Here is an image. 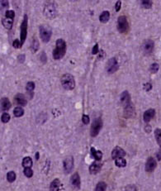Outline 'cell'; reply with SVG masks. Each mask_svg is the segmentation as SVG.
<instances>
[{
  "label": "cell",
  "mask_w": 161,
  "mask_h": 191,
  "mask_svg": "<svg viewBox=\"0 0 161 191\" xmlns=\"http://www.w3.org/2000/svg\"><path fill=\"white\" fill-rule=\"evenodd\" d=\"M66 53V43L63 39H58L55 42V48L53 51V57L55 60H60Z\"/></svg>",
  "instance_id": "6da1fadb"
},
{
  "label": "cell",
  "mask_w": 161,
  "mask_h": 191,
  "mask_svg": "<svg viewBox=\"0 0 161 191\" xmlns=\"http://www.w3.org/2000/svg\"><path fill=\"white\" fill-rule=\"evenodd\" d=\"M60 82L62 86L67 90H72L75 88V78L70 74H65L60 79Z\"/></svg>",
  "instance_id": "7a4b0ae2"
},
{
  "label": "cell",
  "mask_w": 161,
  "mask_h": 191,
  "mask_svg": "<svg viewBox=\"0 0 161 191\" xmlns=\"http://www.w3.org/2000/svg\"><path fill=\"white\" fill-rule=\"evenodd\" d=\"M40 32V36L41 39L44 42H48L51 40V35H52V30L51 27L48 25H42L39 27Z\"/></svg>",
  "instance_id": "3957f363"
},
{
  "label": "cell",
  "mask_w": 161,
  "mask_h": 191,
  "mask_svg": "<svg viewBox=\"0 0 161 191\" xmlns=\"http://www.w3.org/2000/svg\"><path fill=\"white\" fill-rule=\"evenodd\" d=\"M117 29L121 33H127L129 30V23L126 16H120L117 19Z\"/></svg>",
  "instance_id": "277c9868"
},
{
  "label": "cell",
  "mask_w": 161,
  "mask_h": 191,
  "mask_svg": "<svg viewBox=\"0 0 161 191\" xmlns=\"http://www.w3.org/2000/svg\"><path fill=\"white\" fill-rule=\"evenodd\" d=\"M102 120L101 118H96L94 119V121L92 123V126H91V130H90V133H91V136L92 137H96L98 136V134L99 133L100 130L102 129Z\"/></svg>",
  "instance_id": "5b68a950"
},
{
  "label": "cell",
  "mask_w": 161,
  "mask_h": 191,
  "mask_svg": "<svg viewBox=\"0 0 161 191\" xmlns=\"http://www.w3.org/2000/svg\"><path fill=\"white\" fill-rule=\"evenodd\" d=\"M45 16L50 19H53L57 15V10L55 6L53 3H47L44 8Z\"/></svg>",
  "instance_id": "8992f818"
},
{
  "label": "cell",
  "mask_w": 161,
  "mask_h": 191,
  "mask_svg": "<svg viewBox=\"0 0 161 191\" xmlns=\"http://www.w3.org/2000/svg\"><path fill=\"white\" fill-rule=\"evenodd\" d=\"M119 68L118 62L116 60V58H111L108 60L107 65H106V70L108 74H113L116 71H117Z\"/></svg>",
  "instance_id": "52a82bcc"
},
{
  "label": "cell",
  "mask_w": 161,
  "mask_h": 191,
  "mask_svg": "<svg viewBox=\"0 0 161 191\" xmlns=\"http://www.w3.org/2000/svg\"><path fill=\"white\" fill-rule=\"evenodd\" d=\"M26 35H27V15L24 16L23 21L21 24V43L23 45L25 42L26 38Z\"/></svg>",
  "instance_id": "ba28073f"
},
{
  "label": "cell",
  "mask_w": 161,
  "mask_h": 191,
  "mask_svg": "<svg viewBox=\"0 0 161 191\" xmlns=\"http://www.w3.org/2000/svg\"><path fill=\"white\" fill-rule=\"evenodd\" d=\"M64 171L66 174H69L74 168V157L71 156H67L64 160Z\"/></svg>",
  "instance_id": "9c48e42d"
},
{
  "label": "cell",
  "mask_w": 161,
  "mask_h": 191,
  "mask_svg": "<svg viewBox=\"0 0 161 191\" xmlns=\"http://www.w3.org/2000/svg\"><path fill=\"white\" fill-rule=\"evenodd\" d=\"M154 42H153L152 40H146V41H145L143 46H142L143 52L146 55L151 54L153 52V50H154Z\"/></svg>",
  "instance_id": "30bf717a"
},
{
  "label": "cell",
  "mask_w": 161,
  "mask_h": 191,
  "mask_svg": "<svg viewBox=\"0 0 161 191\" xmlns=\"http://www.w3.org/2000/svg\"><path fill=\"white\" fill-rule=\"evenodd\" d=\"M157 166V162L153 157H149L145 163V171L147 172H152Z\"/></svg>",
  "instance_id": "8fae6325"
},
{
  "label": "cell",
  "mask_w": 161,
  "mask_h": 191,
  "mask_svg": "<svg viewBox=\"0 0 161 191\" xmlns=\"http://www.w3.org/2000/svg\"><path fill=\"white\" fill-rule=\"evenodd\" d=\"M125 155H126L125 151L120 147H116L112 151V158L113 160H116L117 158H121V157L125 156Z\"/></svg>",
  "instance_id": "7c38bea8"
},
{
  "label": "cell",
  "mask_w": 161,
  "mask_h": 191,
  "mask_svg": "<svg viewBox=\"0 0 161 191\" xmlns=\"http://www.w3.org/2000/svg\"><path fill=\"white\" fill-rule=\"evenodd\" d=\"M120 99H121V103L123 105L124 108L131 104V95H130L128 91L122 92V94L121 95V97H120Z\"/></svg>",
  "instance_id": "4fadbf2b"
},
{
  "label": "cell",
  "mask_w": 161,
  "mask_h": 191,
  "mask_svg": "<svg viewBox=\"0 0 161 191\" xmlns=\"http://www.w3.org/2000/svg\"><path fill=\"white\" fill-rule=\"evenodd\" d=\"M102 164L100 161H94L92 165L89 166V173L92 174L98 173L101 171Z\"/></svg>",
  "instance_id": "5bb4252c"
},
{
  "label": "cell",
  "mask_w": 161,
  "mask_h": 191,
  "mask_svg": "<svg viewBox=\"0 0 161 191\" xmlns=\"http://www.w3.org/2000/svg\"><path fill=\"white\" fill-rule=\"evenodd\" d=\"M0 109L2 111H7L11 108V102L8 98H3L0 100Z\"/></svg>",
  "instance_id": "9a60e30c"
},
{
  "label": "cell",
  "mask_w": 161,
  "mask_h": 191,
  "mask_svg": "<svg viewBox=\"0 0 161 191\" xmlns=\"http://www.w3.org/2000/svg\"><path fill=\"white\" fill-rule=\"evenodd\" d=\"M70 181H71L72 185H73L75 188H76V189H79V188H80V177H79V173L75 172V173L74 174L71 176Z\"/></svg>",
  "instance_id": "2e32d148"
},
{
  "label": "cell",
  "mask_w": 161,
  "mask_h": 191,
  "mask_svg": "<svg viewBox=\"0 0 161 191\" xmlns=\"http://www.w3.org/2000/svg\"><path fill=\"white\" fill-rule=\"evenodd\" d=\"M155 115V111L154 109L153 108H150V109H148L146 110L144 113V115H143V120H144L145 122H149L154 117Z\"/></svg>",
  "instance_id": "e0dca14e"
},
{
  "label": "cell",
  "mask_w": 161,
  "mask_h": 191,
  "mask_svg": "<svg viewBox=\"0 0 161 191\" xmlns=\"http://www.w3.org/2000/svg\"><path fill=\"white\" fill-rule=\"evenodd\" d=\"M91 156L95 159L96 161H100L102 157V152L101 151H97L94 147H91Z\"/></svg>",
  "instance_id": "ac0fdd59"
},
{
  "label": "cell",
  "mask_w": 161,
  "mask_h": 191,
  "mask_svg": "<svg viewBox=\"0 0 161 191\" xmlns=\"http://www.w3.org/2000/svg\"><path fill=\"white\" fill-rule=\"evenodd\" d=\"M134 113H135V108H134V106L132 105V104L124 108V114L127 118L131 117Z\"/></svg>",
  "instance_id": "d6986e66"
},
{
  "label": "cell",
  "mask_w": 161,
  "mask_h": 191,
  "mask_svg": "<svg viewBox=\"0 0 161 191\" xmlns=\"http://www.w3.org/2000/svg\"><path fill=\"white\" fill-rule=\"evenodd\" d=\"M15 101L17 104L21 105V106H25L26 105V99L25 96L22 94H18L15 96Z\"/></svg>",
  "instance_id": "ffe728a7"
},
{
  "label": "cell",
  "mask_w": 161,
  "mask_h": 191,
  "mask_svg": "<svg viewBox=\"0 0 161 191\" xmlns=\"http://www.w3.org/2000/svg\"><path fill=\"white\" fill-rule=\"evenodd\" d=\"M60 181L59 179H55L50 185V191H59Z\"/></svg>",
  "instance_id": "44dd1931"
},
{
  "label": "cell",
  "mask_w": 161,
  "mask_h": 191,
  "mask_svg": "<svg viewBox=\"0 0 161 191\" xmlns=\"http://www.w3.org/2000/svg\"><path fill=\"white\" fill-rule=\"evenodd\" d=\"M109 18H110V13L108 11H103L101 13V15L99 16V20L102 23L108 22Z\"/></svg>",
  "instance_id": "7402d4cb"
},
{
  "label": "cell",
  "mask_w": 161,
  "mask_h": 191,
  "mask_svg": "<svg viewBox=\"0 0 161 191\" xmlns=\"http://www.w3.org/2000/svg\"><path fill=\"white\" fill-rule=\"evenodd\" d=\"M32 160L30 156H26V157H24L23 160H22V165L24 168H31L32 166Z\"/></svg>",
  "instance_id": "603a6c76"
},
{
  "label": "cell",
  "mask_w": 161,
  "mask_h": 191,
  "mask_svg": "<svg viewBox=\"0 0 161 191\" xmlns=\"http://www.w3.org/2000/svg\"><path fill=\"white\" fill-rule=\"evenodd\" d=\"M2 23H3V26L5 27V28H7V29H9L10 30L12 27H13V20H12V19H9V18H7V17H5V18H3V20H2Z\"/></svg>",
  "instance_id": "cb8c5ba5"
},
{
  "label": "cell",
  "mask_w": 161,
  "mask_h": 191,
  "mask_svg": "<svg viewBox=\"0 0 161 191\" xmlns=\"http://www.w3.org/2000/svg\"><path fill=\"white\" fill-rule=\"evenodd\" d=\"M115 165L117 167H125L127 165V161L125 159H123V157L121 158H117L115 160Z\"/></svg>",
  "instance_id": "d4e9b609"
},
{
  "label": "cell",
  "mask_w": 161,
  "mask_h": 191,
  "mask_svg": "<svg viewBox=\"0 0 161 191\" xmlns=\"http://www.w3.org/2000/svg\"><path fill=\"white\" fill-rule=\"evenodd\" d=\"M13 114H14L15 117L20 118V117H22L24 114V109L22 108H21V107H17L13 110Z\"/></svg>",
  "instance_id": "484cf974"
},
{
  "label": "cell",
  "mask_w": 161,
  "mask_h": 191,
  "mask_svg": "<svg viewBox=\"0 0 161 191\" xmlns=\"http://www.w3.org/2000/svg\"><path fill=\"white\" fill-rule=\"evenodd\" d=\"M39 46H40V45H39V42H38L37 39H36V38H34V39L32 40V46H31V48H32V52H33V53H35V52H37V50H38Z\"/></svg>",
  "instance_id": "4316f807"
},
{
  "label": "cell",
  "mask_w": 161,
  "mask_h": 191,
  "mask_svg": "<svg viewBox=\"0 0 161 191\" xmlns=\"http://www.w3.org/2000/svg\"><path fill=\"white\" fill-rule=\"evenodd\" d=\"M7 180L9 183H13L16 180V173L14 171H9L7 174Z\"/></svg>",
  "instance_id": "83f0119b"
},
{
  "label": "cell",
  "mask_w": 161,
  "mask_h": 191,
  "mask_svg": "<svg viewBox=\"0 0 161 191\" xmlns=\"http://www.w3.org/2000/svg\"><path fill=\"white\" fill-rule=\"evenodd\" d=\"M154 137L156 139L157 143L161 147V129L160 128H157L154 131Z\"/></svg>",
  "instance_id": "f1b7e54d"
},
{
  "label": "cell",
  "mask_w": 161,
  "mask_h": 191,
  "mask_svg": "<svg viewBox=\"0 0 161 191\" xmlns=\"http://www.w3.org/2000/svg\"><path fill=\"white\" fill-rule=\"evenodd\" d=\"M106 188H107V184L105 182H98L97 186H96V189L95 191H106Z\"/></svg>",
  "instance_id": "f546056e"
},
{
  "label": "cell",
  "mask_w": 161,
  "mask_h": 191,
  "mask_svg": "<svg viewBox=\"0 0 161 191\" xmlns=\"http://www.w3.org/2000/svg\"><path fill=\"white\" fill-rule=\"evenodd\" d=\"M141 6L145 9H151V7H152V2L150 1V0H144V1H141Z\"/></svg>",
  "instance_id": "4dcf8cb0"
},
{
  "label": "cell",
  "mask_w": 161,
  "mask_h": 191,
  "mask_svg": "<svg viewBox=\"0 0 161 191\" xmlns=\"http://www.w3.org/2000/svg\"><path fill=\"white\" fill-rule=\"evenodd\" d=\"M26 90L29 92V93H32L35 89V83L32 82V81H30L26 84Z\"/></svg>",
  "instance_id": "1f68e13d"
},
{
  "label": "cell",
  "mask_w": 161,
  "mask_h": 191,
  "mask_svg": "<svg viewBox=\"0 0 161 191\" xmlns=\"http://www.w3.org/2000/svg\"><path fill=\"white\" fill-rule=\"evenodd\" d=\"M10 120V115L8 113H3L1 116V121L3 123H7Z\"/></svg>",
  "instance_id": "d6a6232c"
},
{
  "label": "cell",
  "mask_w": 161,
  "mask_h": 191,
  "mask_svg": "<svg viewBox=\"0 0 161 191\" xmlns=\"http://www.w3.org/2000/svg\"><path fill=\"white\" fill-rule=\"evenodd\" d=\"M5 17L7 18H9V19H12L13 20V18L15 17V12L13 10H8L6 11L5 13Z\"/></svg>",
  "instance_id": "836d02e7"
},
{
  "label": "cell",
  "mask_w": 161,
  "mask_h": 191,
  "mask_svg": "<svg viewBox=\"0 0 161 191\" xmlns=\"http://www.w3.org/2000/svg\"><path fill=\"white\" fill-rule=\"evenodd\" d=\"M23 173L27 178H31L33 175V171L31 168H24Z\"/></svg>",
  "instance_id": "e575fe53"
},
{
  "label": "cell",
  "mask_w": 161,
  "mask_h": 191,
  "mask_svg": "<svg viewBox=\"0 0 161 191\" xmlns=\"http://www.w3.org/2000/svg\"><path fill=\"white\" fill-rule=\"evenodd\" d=\"M159 65L157 64V63H154L152 64L151 65H150V71L152 73V74H155V73H157L158 72V70H159Z\"/></svg>",
  "instance_id": "d590c367"
},
{
  "label": "cell",
  "mask_w": 161,
  "mask_h": 191,
  "mask_svg": "<svg viewBox=\"0 0 161 191\" xmlns=\"http://www.w3.org/2000/svg\"><path fill=\"white\" fill-rule=\"evenodd\" d=\"M22 43H21V42L18 40V39H16V40H14V42H13V46L14 47V48H16V49H19V48H21L22 47Z\"/></svg>",
  "instance_id": "8d00e7d4"
},
{
  "label": "cell",
  "mask_w": 161,
  "mask_h": 191,
  "mask_svg": "<svg viewBox=\"0 0 161 191\" xmlns=\"http://www.w3.org/2000/svg\"><path fill=\"white\" fill-rule=\"evenodd\" d=\"M125 191H137V188L134 184H129L125 188Z\"/></svg>",
  "instance_id": "74e56055"
},
{
  "label": "cell",
  "mask_w": 161,
  "mask_h": 191,
  "mask_svg": "<svg viewBox=\"0 0 161 191\" xmlns=\"http://www.w3.org/2000/svg\"><path fill=\"white\" fill-rule=\"evenodd\" d=\"M82 121L84 122V124L85 125H87V124H88L89 123V121H90V119H89V117L88 116V115H83V118H82Z\"/></svg>",
  "instance_id": "f35d334b"
},
{
  "label": "cell",
  "mask_w": 161,
  "mask_h": 191,
  "mask_svg": "<svg viewBox=\"0 0 161 191\" xmlns=\"http://www.w3.org/2000/svg\"><path fill=\"white\" fill-rule=\"evenodd\" d=\"M40 60L42 61L43 63H46V60H47V58H46V54L44 52H42V54H41V56H40Z\"/></svg>",
  "instance_id": "ab89813d"
},
{
  "label": "cell",
  "mask_w": 161,
  "mask_h": 191,
  "mask_svg": "<svg viewBox=\"0 0 161 191\" xmlns=\"http://www.w3.org/2000/svg\"><path fill=\"white\" fill-rule=\"evenodd\" d=\"M151 89H152V85L150 83L148 82L144 85V89L145 91H150V90H151Z\"/></svg>",
  "instance_id": "60d3db41"
},
{
  "label": "cell",
  "mask_w": 161,
  "mask_h": 191,
  "mask_svg": "<svg viewBox=\"0 0 161 191\" xmlns=\"http://www.w3.org/2000/svg\"><path fill=\"white\" fill-rule=\"evenodd\" d=\"M25 59L26 56L24 54H21V55H19L18 57H17V60H18V61H19L20 63H23V62L25 61Z\"/></svg>",
  "instance_id": "b9f144b4"
},
{
  "label": "cell",
  "mask_w": 161,
  "mask_h": 191,
  "mask_svg": "<svg viewBox=\"0 0 161 191\" xmlns=\"http://www.w3.org/2000/svg\"><path fill=\"white\" fill-rule=\"evenodd\" d=\"M98 53V44H95L94 46L93 47V50H92V54L96 55Z\"/></svg>",
  "instance_id": "7bdbcfd3"
},
{
  "label": "cell",
  "mask_w": 161,
  "mask_h": 191,
  "mask_svg": "<svg viewBox=\"0 0 161 191\" xmlns=\"http://www.w3.org/2000/svg\"><path fill=\"white\" fill-rule=\"evenodd\" d=\"M121 1H117L116 3V5H115V9L117 12H119L120 9H121Z\"/></svg>",
  "instance_id": "ee69618b"
},
{
  "label": "cell",
  "mask_w": 161,
  "mask_h": 191,
  "mask_svg": "<svg viewBox=\"0 0 161 191\" xmlns=\"http://www.w3.org/2000/svg\"><path fill=\"white\" fill-rule=\"evenodd\" d=\"M1 4H2L4 8H8V7H9V2H8V1H1Z\"/></svg>",
  "instance_id": "f6af8a7d"
},
{
  "label": "cell",
  "mask_w": 161,
  "mask_h": 191,
  "mask_svg": "<svg viewBox=\"0 0 161 191\" xmlns=\"http://www.w3.org/2000/svg\"><path fill=\"white\" fill-rule=\"evenodd\" d=\"M157 159H158V161H160L161 160V147L160 149L158 151V153H157Z\"/></svg>",
  "instance_id": "bcb514c9"
},
{
  "label": "cell",
  "mask_w": 161,
  "mask_h": 191,
  "mask_svg": "<svg viewBox=\"0 0 161 191\" xmlns=\"http://www.w3.org/2000/svg\"><path fill=\"white\" fill-rule=\"evenodd\" d=\"M150 129H151L150 126H149V125H148V126H146V127H145V130H146V132H150Z\"/></svg>",
  "instance_id": "7dc6e473"
},
{
  "label": "cell",
  "mask_w": 161,
  "mask_h": 191,
  "mask_svg": "<svg viewBox=\"0 0 161 191\" xmlns=\"http://www.w3.org/2000/svg\"><path fill=\"white\" fill-rule=\"evenodd\" d=\"M39 157H40V154H39V152H36V160H38V159H39Z\"/></svg>",
  "instance_id": "c3c4849f"
}]
</instances>
